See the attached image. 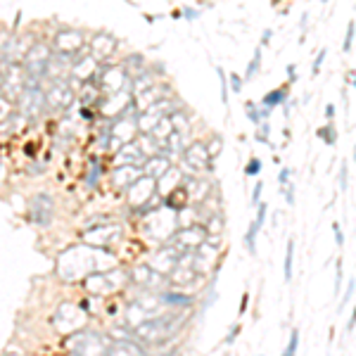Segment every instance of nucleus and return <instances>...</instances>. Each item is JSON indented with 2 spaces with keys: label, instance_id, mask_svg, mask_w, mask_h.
<instances>
[{
  "label": "nucleus",
  "instance_id": "obj_16",
  "mask_svg": "<svg viewBox=\"0 0 356 356\" xmlns=\"http://www.w3.org/2000/svg\"><path fill=\"white\" fill-rule=\"evenodd\" d=\"M117 164L119 166H143L145 164V157H143V152H140L136 140L123 143L121 148L117 150Z\"/></svg>",
  "mask_w": 356,
  "mask_h": 356
},
{
  "label": "nucleus",
  "instance_id": "obj_40",
  "mask_svg": "<svg viewBox=\"0 0 356 356\" xmlns=\"http://www.w3.org/2000/svg\"><path fill=\"white\" fill-rule=\"evenodd\" d=\"M283 192H285V199H288V204H290V207H293V204H295V188H293V183H290V188L285 186V188H283Z\"/></svg>",
  "mask_w": 356,
  "mask_h": 356
},
{
  "label": "nucleus",
  "instance_id": "obj_5",
  "mask_svg": "<svg viewBox=\"0 0 356 356\" xmlns=\"http://www.w3.org/2000/svg\"><path fill=\"white\" fill-rule=\"evenodd\" d=\"M52 323L59 333H79L86 326V311L79 304H59Z\"/></svg>",
  "mask_w": 356,
  "mask_h": 356
},
{
  "label": "nucleus",
  "instance_id": "obj_38",
  "mask_svg": "<svg viewBox=\"0 0 356 356\" xmlns=\"http://www.w3.org/2000/svg\"><path fill=\"white\" fill-rule=\"evenodd\" d=\"M264 224H266V204L259 202V204H257V219H255V226H257L259 230H261Z\"/></svg>",
  "mask_w": 356,
  "mask_h": 356
},
{
  "label": "nucleus",
  "instance_id": "obj_24",
  "mask_svg": "<svg viewBox=\"0 0 356 356\" xmlns=\"http://www.w3.org/2000/svg\"><path fill=\"white\" fill-rule=\"evenodd\" d=\"M81 105L88 107V105H100V88L93 83V81H88V83H81Z\"/></svg>",
  "mask_w": 356,
  "mask_h": 356
},
{
  "label": "nucleus",
  "instance_id": "obj_10",
  "mask_svg": "<svg viewBox=\"0 0 356 356\" xmlns=\"http://www.w3.org/2000/svg\"><path fill=\"white\" fill-rule=\"evenodd\" d=\"M17 100L19 110L29 119H39L43 110H46V93H43V88H24Z\"/></svg>",
  "mask_w": 356,
  "mask_h": 356
},
{
  "label": "nucleus",
  "instance_id": "obj_13",
  "mask_svg": "<svg viewBox=\"0 0 356 356\" xmlns=\"http://www.w3.org/2000/svg\"><path fill=\"white\" fill-rule=\"evenodd\" d=\"M81 46H83V34H81L79 29H62L55 36V50L67 57L77 55Z\"/></svg>",
  "mask_w": 356,
  "mask_h": 356
},
{
  "label": "nucleus",
  "instance_id": "obj_46",
  "mask_svg": "<svg viewBox=\"0 0 356 356\" xmlns=\"http://www.w3.org/2000/svg\"><path fill=\"white\" fill-rule=\"evenodd\" d=\"M257 138L259 140H261V143H268V126H266V123H261V128H259V133H257Z\"/></svg>",
  "mask_w": 356,
  "mask_h": 356
},
{
  "label": "nucleus",
  "instance_id": "obj_11",
  "mask_svg": "<svg viewBox=\"0 0 356 356\" xmlns=\"http://www.w3.org/2000/svg\"><path fill=\"white\" fill-rule=\"evenodd\" d=\"M24 83H26V72L24 67L19 64H12V67H5V74H3V81H0V88L8 98L17 100L24 90Z\"/></svg>",
  "mask_w": 356,
  "mask_h": 356
},
{
  "label": "nucleus",
  "instance_id": "obj_45",
  "mask_svg": "<svg viewBox=\"0 0 356 356\" xmlns=\"http://www.w3.org/2000/svg\"><path fill=\"white\" fill-rule=\"evenodd\" d=\"M237 333H240V326H233V328H230V333L226 335V344H233V339L237 337Z\"/></svg>",
  "mask_w": 356,
  "mask_h": 356
},
{
  "label": "nucleus",
  "instance_id": "obj_1",
  "mask_svg": "<svg viewBox=\"0 0 356 356\" xmlns=\"http://www.w3.org/2000/svg\"><path fill=\"white\" fill-rule=\"evenodd\" d=\"M102 255L100 247L88 245V247H72L67 250L59 259V278L64 280H77V278H86L90 273H100V261L98 257Z\"/></svg>",
  "mask_w": 356,
  "mask_h": 356
},
{
  "label": "nucleus",
  "instance_id": "obj_48",
  "mask_svg": "<svg viewBox=\"0 0 356 356\" xmlns=\"http://www.w3.org/2000/svg\"><path fill=\"white\" fill-rule=\"evenodd\" d=\"M326 117H328V121H333V117H335V107L328 105V107H326Z\"/></svg>",
  "mask_w": 356,
  "mask_h": 356
},
{
  "label": "nucleus",
  "instance_id": "obj_36",
  "mask_svg": "<svg viewBox=\"0 0 356 356\" xmlns=\"http://www.w3.org/2000/svg\"><path fill=\"white\" fill-rule=\"evenodd\" d=\"M219 79H221V100H224V105H228V79H226L224 69H217Z\"/></svg>",
  "mask_w": 356,
  "mask_h": 356
},
{
  "label": "nucleus",
  "instance_id": "obj_26",
  "mask_svg": "<svg viewBox=\"0 0 356 356\" xmlns=\"http://www.w3.org/2000/svg\"><path fill=\"white\" fill-rule=\"evenodd\" d=\"M285 100H288V93H285L283 88H276V90H271V93H266V95H264L261 107H266V110H273V107L283 105Z\"/></svg>",
  "mask_w": 356,
  "mask_h": 356
},
{
  "label": "nucleus",
  "instance_id": "obj_23",
  "mask_svg": "<svg viewBox=\"0 0 356 356\" xmlns=\"http://www.w3.org/2000/svg\"><path fill=\"white\" fill-rule=\"evenodd\" d=\"M136 143H138V148H140V152H143L145 159H150V157H155V155H161V152H164L161 143L152 136V133H143L140 138H136Z\"/></svg>",
  "mask_w": 356,
  "mask_h": 356
},
{
  "label": "nucleus",
  "instance_id": "obj_8",
  "mask_svg": "<svg viewBox=\"0 0 356 356\" xmlns=\"http://www.w3.org/2000/svg\"><path fill=\"white\" fill-rule=\"evenodd\" d=\"M186 252H181L174 242H164V247H161L159 252H155L152 261H150V268H152L155 273H159V276H169L171 268L176 266V261L181 259Z\"/></svg>",
  "mask_w": 356,
  "mask_h": 356
},
{
  "label": "nucleus",
  "instance_id": "obj_7",
  "mask_svg": "<svg viewBox=\"0 0 356 356\" xmlns=\"http://www.w3.org/2000/svg\"><path fill=\"white\" fill-rule=\"evenodd\" d=\"M128 190V197H131V204L133 207H148V204H152V199L155 197H159L157 195V181H152V178H148V176H140L133 186H128L126 188Z\"/></svg>",
  "mask_w": 356,
  "mask_h": 356
},
{
  "label": "nucleus",
  "instance_id": "obj_42",
  "mask_svg": "<svg viewBox=\"0 0 356 356\" xmlns=\"http://www.w3.org/2000/svg\"><path fill=\"white\" fill-rule=\"evenodd\" d=\"M261 190H264V183H257L255 192H252V204H259V199H261Z\"/></svg>",
  "mask_w": 356,
  "mask_h": 356
},
{
  "label": "nucleus",
  "instance_id": "obj_49",
  "mask_svg": "<svg viewBox=\"0 0 356 356\" xmlns=\"http://www.w3.org/2000/svg\"><path fill=\"white\" fill-rule=\"evenodd\" d=\"M271 36H273V31H271V29H266V31H264V36H261V46H266V43H268V39H271Z\"/></svg>",
  "mask_w": 356,
  "mask_h": 356
},
{
  "label": "nucleus",
  "instance_id": "obj_27",
  "mask_svg": "<svg viewBox=\"0 0 356 356\" xmlns=\"http://www.w3.org/2000/svg\"><path fill=\"white\" fill-rule=\"evenodd\" d=\"M150 86H155L152 72H145V69H143V72L133 77V90H136V93H143V90H148Z\"/></svg>",
  "mask_w": 356,
  "mask_h": 356
},
{
  "label": "nucleus",
  "instance_id": "obj_47",
  "mask_svg": "<svg viewBox=\"0 0 356 356\" xmlns=\"http://www.w3.org/2000/svg\"><path fill=\"white\" fill-rule=\"evenodd\" d=\"M323 59H326V50H321V52H318V57H316V62H314V74L321 72V64H323Z\"/></svg>",
  "mask_w": 356,
  "mask_h": 356
},
{
  "label": "nucleus",
  "instance_id": "obj_12",
  "mask_svg": "<svg viewBox=\"0 0 356 356\" xmlns=\"http://www.w3.org/2000/svg\"><path fill=\"white\" fill-rule=\"evenodd\" d=\"M183 159H186L188 169L190 171H202V169H212V157L207 152V145L204 143H192V145H186L183 150Z\"/></svg>",
  "mask_w": 356,
  "mask_h": 356
},
{
  "label": "nucleus",
  "instance_id": "obj_41",
  "mask_svg": "<svg viewBox=\"0 0 356 356\" xmlns=\"http://www.w3.org/2000/svg\"><path fill=\"white\" fill-rule=\"evenodd\" d=\"M290 176H293V171H290V169H283V171H280V176H278V181H280V188H285V186H288Z\"/></svg>",
  "mask_w": 356,
  "mask_h": 356
},
{
  "label": "nucleus",
  "instance_id": "obj_22",
  "mask_svg": "<svg viewBox=\"0 0 356 356\" xmlns=\"http://www.w3.org/2000/svg\"><path fill=\"white\" fill-rule=\"evenodd\" d=\"M128 278H131L136 285H140V288H152V285L157 283L159 278H166V276H159V273H155L152 268H150V264H140V266L133 268Z\"/></svg>",
  "mask_w": 356,
  "mask_h": 356
},
{
  "label": "nucleus",
  "instance_id": "obj_18",
  "mask_svg": "<svg viewBox=\"0 0 356 356\" xmlns=\"http://www.w3.org/2000/svg\"><path fill=\"white\" fill-rule=\"evenodd\" d=\"M31 217L36 224L48 226L52 221V199L50 195H36L34 204H31Z\"/></svg>",
  "mask_w": 356,
  "mask_h": 356
},
{
  "label": "nucleus",
  "instance_id": "obj_32",
  "mask_svg": "<svg viewBox=\"0 0 356 356\" xmlns=\"http://www.w3.org/2000/svg\"><path fill=\"white\" fill-rule=\"evenodd\" d=\"M318 136L326 140L328 145H335L337 143V133H335V126H333V123H328V126L318 128Z\"/></svg>",
  "mask_w": 356,
  "mask_h": 356
},
{
  "label": "nucleus",
  "instance_id": "obj_44",
  "mask_svg": "<svg viewBox=\"0 0 356 356\" xmlns=\"http://www.w3.org/2000/svg\"><path fill=\"white\" fill-rule=\"evenodd\" d=\"M339 188L347 190V164H342V171H339Z\"/></svg>",
  "mask_w": 356,
  "mask_h": 356
},
{
  "label": "nucleus",
  "instance_id": "obj_35",
  "mask_svg": "<svg viewBox=\"0 0 356 356\" xmlns=\"http://www.w3.org/2000/svg\"><path fill=\"white\" fill-rule=\"evenodd\" d=\"M354 26H356L354 21H349V26H347V36H344V46H342V48H344V52H352V48H354V31H356Z\"/></svg>",
  "mask_w": 356,
  "mask_h": 356
},
{
  "label": "nucleus",
  "instance_id": "obj_17",
  "mask_svg": "<svg viewBox=\"0 0 356 356\" xmlns=\"http://www.w3.org/2000/svg\"><path fill=\"white\" fill-rule=\"evenodd\" d=\"M171 164H174V161H171L164 152H161V155H155V157L145 159V164L140 166V169H143V176L152 178V181H159V178L171 169Z\"/></svg>",
  "mask_w": 356,
  "mask_h": 356
},
{
  "label": "nucleus",
  "instance_id": "obj_39",
  "mask_svg": "<svg viewBox=\"0 0 356 356\" xmlns=\"http://www.w3.org/2000/svg\"><path fill=\"white\" fill-rule=\"evenodd\" d=\"M228 83H230V88H233V93H240L242 90V77H237V74H230Z\"/></svg>",
  "mask_w": 356,
  "mask_h": 356
},
{
  "label": "nucleus",
  "instance_id": "obj_3",
  "mask_svg": "<svg viewBox=\"0 0 356 356\" xmlns=\"http://www.w3.org/2000/svg\"><path fill=\"white\" fill-rule=\"evenodd\" d=\"M69 347H72L74 356H107L110 344H107V339L98 335V333L79 330L69 339Z\"/></svg>",
  "mask_w": 356,
  "mask_h": 356
},
{
  "label": "nucleus",
  "instance_id": "obj_30",
  "mask_svg": "<svg viewBox=\"0 0 356 356\" xmlns=\"http://www.w3.org/2000/svg\"><path fill=\"white\" fill-rule=\"evenodd\" d=\"M123 69H126V74L128 72H133V69H138V74L143 72V55H136V52H133V55H128L126 59H123V64H121Z\"/></svg>",
  "mask_w": 356,
  "mask_h": 356
},
{
  "label": "nucleus",
  "instance_id": "obj_14",
  "mask_svg": "<svg viewBox=\"0 0 356 356\" xmlns=\"http://www.w3.org/2000/svg\"><path fill=\"white\" fill-rule=\"evenodd\" d=\"M115 52H117V39H112L110 34H98L90 41L88 55L93 57L95 62H107Z\"/></svg>",
  "mask_w": 356,
  "mask_h": 356
},
{
  "label": "nucleus",
  "instance_id": "obj_19",
  "mask_svg": "<svg viewBox=\"0 0 356 356\" xmlns=\"http://www.w3.org/2000/svg\"><path fill=\"white\" fill-rule=\"evenodd\" d=\"M107 356H145V349L140 347L133 337H123V339H119V342L110 344Z\"/></svg>",
  "mask_w": 356,
  "mask_h": 356
},
{
  "label": "nucleus",
  "instance_id": "obj_15",
  "mask_svg": "<svg viewBox=\"0 0 356 356\" xmlns=\"http://www.w3.org/2000/svg\"><path fill=\"white\" fill-rule=\"evenodd\" d=\"M72 100H74V90L69 88L62 79L52 81V86L46 90V105L48 107H55V110L57 107H67Z\"/></svg>",
  "mask_w": 356,
  "mask_h": 356
},
{
  "label": "nucleus",
  "instance_id": "obj_33",
  "mask_svg": "<svg viewBox=\"0 0 356 356\" xmlns=\"http://www.w3.org/2000/svg\"><path fill=\"white\" fill-rule=\"evenodd\" d=\"M261 174V159H257V157H252L250 161H247V166H245V176H259Z\"/></svg>",
  "mask_w": 356,
  "mask_h": 356
},
{
  "label": "nucleus",
  "instance_id": "obj_25",
  "mask_svg": "<svg viewBox=\"0 0 356 356\" xmlns=\"http://www.w3.org/2000/svg\"><path fill=\"white\" fill-rule=\"evenodd\" d=\"M157 299H159V304L181 306V309H186V306L192 304V297L190 295H181V293H161Z\"/></svg>",
  "mask_w": 356,
  "mask_h": 356
},
{
  "label": "nucleus",
  "instance_id": "obj_37",
  "mask_svg": "<svg viewBox=\"0 0 356 356\" xmlns=\"http://www.w3.org/2000/svg\"><path fill=\"white\" fill-rule=\"evenodd\" d=\"M245 112H247V119H250L252 123H261V117H259V110L255 102H245Z\"/></svg>",
  "mask_w": 356,
  "mask_h": 356
},
{
  "label": "nucleus",
  "instance_id": "obj_4",
  "mask_svg": "<svg viewBox=\"0 0 356 356\" xmlns=\"http://www.w3.org/2000/svg\"><path fill=\"white\" fill-rule=\"evenodd\" d=\"M128 81V74L126 69L121 67V64H110V62H102L98 67V72H95V79L93 83L98 86L102 93L107 95H115L119 90L123 88V83Z\"/></svg>",
  "mask_w": 356,
  "mask_h": 356
},
{
  "label": "nucleus",
  "instance_id": "obj_34",
  "mask_svg": "<svg viewBox=\"0 0 356 356\" xmlns=\"http://www.w3.org/2000/svg\"><path fill=\"white\" fill-rule=\"evenodd\" d=\"M297 347H299V330H293V335H290V344L285 347L283 356H295L297 354Z\"/></svg>",
  "mask_w": 356,
  "mask_h": 356
},
{
  "label": "nucleus",
  "instance_id": "obj_20",
  "mask_svg": "<svg viewBox=\"0 0 356 356\" xmlns=\"http://www.w3.org/2000/svg\"><path fill=\"white\" fill-rule=\"evenodd\" d=\"M140 176H143V169H140V166H119L115 174H112V181H115L117 188L126 190V188L133 186Z\"/></svg>",
  "mask_w": 356,
  "mask_h": 356
},
{
  "label": "nucleus",
  "instance_id": "obj_9",
  "mask_svg": "<svg viewBox=\"0 0 356 356\" xmlns=\"http://www.w3.org/2000/svg\"><path fill=\"white\" fill-rule=\"evenodd\" d=\"M136 119H126V117H117V119H110V140H115L112 143V148H121L123 143H131V140H136Z\"/></svg>",
  "mask_w": 356,
  "mask_h": 356
},
{
  "label": "nucleus",
  "instance_id": "obj_2",
  "mask_svg": "<svg viewBox=\"0 0 356 356\" xmlns=\"http://www.w3.org/2000/svg\"><path fill=\"white\" fill-rule=\"evenodd\" d=\"M181 321H176V314H166V316H155L150 321L140 323L133 328V337L140 342H150V344H161L164 339H169L178 330Z\"/></svg>",
  "mask_w": 356,
  "mask_h": 356
},
{
  "label": "nucleus",
  "instance_id": "obj_29",
  "mask_svg": "<svg viewBox=\"0 0 356 356\" xmlns=\"http://www.w3.org/2000/svg\"><path fill=\"white\" fill-rule=\"evenodd\" d=\"M257 233H259V228L255 226V221H252L250 228H247V233H245V247L250 255H257Z\"/></svg>",
  "mask_w": 356,
  "mask_h": 356
},
{
  "label": "nucleus",
  "instance_id": "obj_28",
  "mask_svg": "<svg viewBox=\"0 0 356 356\" xmlns=\"http://www.w3.org/2000/svg\"><path fill=\"white\" fill-rule=\"evenodd\" d=\"M293 264H295V242H288V252H285V283L293 280Z\"/></svg>",
  "mask_w": 356,
  "mask_h": 356
},
{
  "label": "nucleus",
  "instance_id": "obj_51",
  "mask_svg": "<svg viewBox=\"0 0 356 356\" xmlns=\"http://www.w3.org/2000/svg\"><path fill=\"white\" fill-rule=\"evenodd\" d=\"M321 3H328V0H321Z\"/></svg>",
  "mask_w": 356,
  "mask_h": 356
},
{
  "label": "nucleus",
  "instance_id": "obj_31",
  "mask_svg": "<svg viewBox=\"0 0 356 356\" xmlns=\"http://www.w3.org/2000/svg\"><path fill=\"white\" fill-rule=\"evenodd\" d=\"M259 64H261V46L255 50V57H252V62L247 64V72H245V81H250L252 77H257L259 72Z\"/></svg>",
  "mask_w": 356,
  "mask_h": 356
},
{
  "label": "nucleus",
  "instance_id": "obj_6",
  "mask_svg": "<svg viewBox=\"0 0 356 356\" xmlns=\"http://www.w3.org/2000/svg\"><path fill=\"white\" fill-rule=\"evenodd\" d=\"M209 240V230L204 226H183V228H176V233L171 235L169 242H174L181 252H195L199 245Z\"/></svg>",
  "mask_w": 356,
  "mask_h": 356
},
{
  "label": "nucleus",
  "instance_id": "obj_50",
  "mask_svg": "<svg viewBox=\"0 0 356 356\" xmlns=\"http://www.w3.org/2000/svg\"><path fill=\"white\" fill-rule=\"evenodd\" d=\"M288 77H290V81H297V72H295V64H290V67H288Z\"/></svg>",
  "mask_w": 356,
  "mask_h": 356
},
{
  "label": "nucleus",
  "instance_id": "obj_43",
  "mask_svg": "<svg viewBox=\"0 0 356 356\" xmlns=\"http://www.w3.org/2000/svg\"><path fill=\"white\" fill-rule=\"evenodd\" d=\"M333 230H335V240H337V245H339V247H342V245H344L342 226H339V224H333Z\"/></svg>",
  "mask_w": 356,
  "mask_h": 356
},
{
  "label": "nucleus",
  "instance_id": "obj_21",
  "mask_svg": "<svg viewBox=\"0 0 356 356\" xmlns=\"http://www.w3.org/2000/svg\"><path fill=\"white\" fill-rule=\"evenodd\" d=\"M166 95V88H161V86H150L148 90H143V93L136 95V102H133V107H138L140 112H145L148 107H152L155 102H159L161 98Z\"/></svg>",
  "mask_w": 356,
  "mask_h": 356
}]
</instances>
